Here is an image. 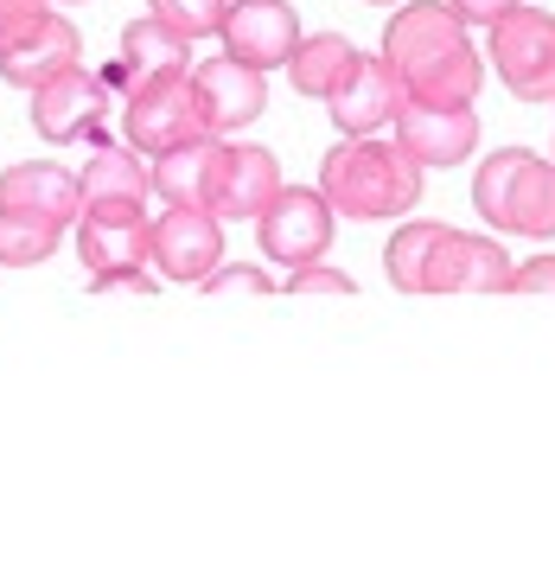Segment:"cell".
<instances>
[{
    "label": "cell",
    "instance_id": "cell-1",
    "mask_svg": "<svg viewBox=\"0 0 555 561\" xmlns=\"http://www.w3.org/2000/svg\"><path fill=\"white\" fill-rule=\"evenodd\" d=\"M383 70L396 77L403 103H473L486 83V58L448 0H409L383 26Z\"/></svg>",
    "mask_w": 555,
    "mask_h": 561
},
{
    "label": "cell",
    "instance_id": "cell-2",
    "mask_svg": "<svg viewBox=\"0 0 555 561\" xmlns=\"http://www.w3.org/2000/svg\"><path fill=\"white\" fill-rule=\"evenodd\" d=\"M319 198L332 210H346V217H358V224L409 217L421 205V167L403 147H383L371 135H346L319 160Z\"/></svg>",
    "mask_w": 555,
    "mask_h": 561
},
{
    "label": "cell",
    "instance_id": "cell-3",
    "mask_svg": "<svg viewBox=\"0 0 555 561\" xmlns=\"http://www.w3.org/2000/svg\"><path fill=\"white\" fill-rule=\"evenodd\" d=\"M473 210L511 237H555V160H536L530 147H505L479 160Z\"/></svg>",
    "mask_w": 555,
    "mask_h": 561
},
{
    "label": "cell",
    "instance_id": "cell-4",
    "mask_svg": "<svg viewBox=\"0 0 555 561\" xmlns=\"http://www.w3.org/2000/svg\"><path fill=\"white\" fill-rule=\"evenodd\" d=\"M77 255L90 262V294H154V275H147L154 224H147V210H83Z\"/></svg>",
    "mask_w": 555,
    "mask_h": 561
},
{
    "label": "cell",
    "instance_id": "cell-5",
    "mask_svg": "<svg viewBox=\"0 0 555 561\" xmlns=\"http://www.w3.org/2000/svg\"><path fill=\"white\" fill-rule=\"evenodd\" d=\"M491 65L518 103H555V13L518 0L505 20H491Z\"/></svg>",
    "mask_w": 555,
    "mask_h": 561
},
{
    "label": "cell",
    "instance_id": "cell-6",
    "mask_svg": "<svg viewBox=\"0 0 555 561\" xmlns=\"http://www.w3.org/2000/svg\"><path fill=\"white\" fill-rule=\"evenodd\" d=\"M122 128H128V147H135L140 160L167 153L179 140L211 135L205 115H199V96H192V70L154 77V83H140L135 96H122Z\"/></svg>",
    "mask_w": 555,
    "mask_h": 561
},
{
    "label": "cell",
    "instance_id": "cell-7",
    "mask_svg": "<svg viewBox=\"0 0 555 561\" xmlns=\"http://www.w3.org/2000/svg\"><path fill=\"white\" fill-rule=\"evenodd\" d=\"M109 103H115L109 77H97V70H83V65H70V70H58L52 83H38V90H33V128H38V140H52V147L103 140Z\"/></svg>",
    "mask_w": 555,
    "mask_h": 561
},
{
    "label": "cell",
    "instance_id": "cell-8",
    "mask_svg": "<svg viewBox=\"0 0 555 561\" xmlns=\"http://www.w3.org/2000/svg\"><path fill=\"white\" fill-rule=\"evenodd\" d=\"M77 51H83L77 26L58 20L52 7H38V13H26V20H7V26H0V77H7L13 90L52 83L58 70L77 65Z\"/></svg>",
    "mask_w": 555,
    "mask_h": 561
},
{
    "label": "cell",
    "instance_id": "cell-9",
    "mask_svg": "<svg viewBox=\"0 0 555 561\" xmlns=\"http://www.w3.org/2000/svg\"><path fill=\"white\" fill-rule=\"evenodd\" d=\"M256 237H262L269 262H287V268L319 262L332 249V205L319 192H307V185H281L269 198V210L256 217Z\"/></svg>",
    "mask_w": 555,
    "mask_h": 561
},
{
    "label": "cell",
    "instance_id": "cell-10",
    "mask_svg": "<svg viewBox=\"0 0 555 561\" xmlns=\"http://www.w3.org/2000/svg\"><path fill=\"white\" fill-rule=\"evenodd\" d=\"M396 147L416 167H460L479 147L473 103H396Z\"/></svg>",
    "mask_w": 555,
    "mask_h": 561
},
{
    "label": "cell",
    "instance_id": "cell-11",
    "mask_svg": "<svg viewBox=\"0 0 555 561\" xmlns=\"http://www.w3.org/2000/svg\"><path fill=\"white\" fill-rule=\"evenodd\" d=\"M192 96H199V115H205L211 135H237L269 108V70L224 51V58H205L192 70Z\"/></svg>",
    "mask_w": 555,
    "mask_h": 561
},
{
    "label": "cell",
    "instance_id": "cell-12",
    "mask_svg": "<svg viewBox=\"0 0 555 561\" xmlns=\"http://www.w3.org/2000/svg\"><path fill=\"white\" fill-rule=\"evenodd\" d=\"M511 287V249H498L491 237H466V230H441L421 294H505Z\"/></svg>",
    "mask_w": 555,
    "mask_h": 561
},
{
    "label": "cell",
    "instance_id": "cell-13",
    "mask_svg": "<svg viewBox=\"0 0 555 561\" xmlns=\"http://www.w3.org/2000/svg\"><path fill=\"white\" fill-rule=\"evenodd\" d=\"M217 38H224L230 58H243V65H256V70H275V65L294 58V45H301V20H294L287 0H230Z\"/></svg>",
    "mask_w": 555,
    "mask_h": 561
},
{
    "label": "cell",
    "instance_id": "cell-14",
    "mask_svg": "<svg viewBox=\"0 0 555 561\" xmlns=\"http://www.w3.org/2000/svg\"><path fill=\"white\" fill-rule=\"evenodd\" d=\"M154 268L167 280H199L224 262V230L211 210H185V205H167V217H154Z\"/></svg>",
    "mask_w": 555,
    "mask_h": 561
},
{
    "label": "cell",
    "instance_id": "cell-15",
    "mask_svg": "<svg viewBox=\"0 0 555 561\" xmlns=\"http://www.w3.org/2000/svg\"><path fill=\"white\" fill-rule=\"evenodd\" d=\"M179 70H192L185 38L147 13V20H135V26H122V51H115V65H109L103 77H109L115 96H135L140 83H154V77H179Z\"/></svg>",
    "mask_w": 555,
    "mask_h": 561
},
{
    "label": "cell",
    "instance_id": "cell-16",
    "mask_svg": "<svg viewBox=\"0 0 555 561\" xmlns=\"http://www.w3.org/2000/svg\"><path fill=\"white\" fill-rule=\"evenodd\" d=\"M0 210H26V217H45V224H70V217H83V185L58 160H26V167L0 173Z\"/></svg>",
    "mask_w": 555,
    "mask_h": 561
},
{
    "label": "cell",
    "instance_id": "cell-17",
    "mask_svg": "<svg viewBox=\"0 0 555 561\" xmlns=\"http://www.w3.org/2000/svg\"><path fill=\"white\" fill-rule=\"evenodd\" d=\"M83 185V210H147V192L154 179L140 167L135 147H115V140H90V167L77 173Z\"/></svg>",
    "mask_w": 555,
    "mask_h": 561
},
{
    "label": "cell",
    "instance_id": "cell-18",
    "mask_svg": "<svg viewBox=\"0 0 555 561\" xmlns=\"http://www.w3.org/2000/svg\"><path fill=\"white\" fill-rule=\"evenodd\" d=\"M396 77L383 70V58H364L358 51V65L346 70V83L326 96V108H332V122H339V135H377V128H389L396 122Z\"/></svg>",
    "mask_w": 555,
    "mask_h": 561
},
{
    "label": "cell",
    "instance_id": "cell-19",
    "mask_svg": "<svg viewBox=\"0 0 555 561\" xmlns=\"http://www.w3.org/2000/svg\"><path fill=\"white\" fill-rule=\"evenodd\" d=\"M217 160H224V147L217 135H199V140H179L167 153H154V192L167 198V205H185V210H211L217 198ZM217 217V210H211Z\"/></svg>",
    "mask_w": 555,
    "mask_h": 561
},
{
    "label": "cell",
    "instance_id": "cell-20",
    "mask_svg": "<svg viewBox=\"0 0 555 561\" xmlns=\"http://www.w3.org/2000/svg\"><path fill=\"white\" fill-rule=\"evenodd\" d=\"M275 192H281V160L269 147H224V160H217V198H211L217 217H262Z\"/></svg>",
    "mask_w": 555,
    "mask_h": 561
},
{
    "label": "cell",
    "instance_id": "cell-21",
    "mask_svg": "<svg viewBox=\"0 0 555 561\" xmlns=\"http://www.w3.org/2000/svg\"><path fill=\"white\" fill-rule=\"evenodd\" d=\"M358 65V45L346 33H313L294 45V58H287V77H294V90L313 96V103H326L339 83H346V70Z\"/></svg>",
    "mask_w": 555,
    "mask_h": 561
},
{
    "label": "cell",
    "instance_id": "cell-22",
    "mask_svg": "<svg viewBox=\"0 0 555 561\" xmlns=\"http://www.w3.org/2000/svg\"><path fill=\"white\" fill-rule=\"evenodd\" d=\"M448 224H428V217H409L389 249H383V268H389V287H403V294H421V275H428V255H434V237H441Z\"/></svg>",
    "mask_w": 555,
    "mask_h": 561
},
{
    "label": "cell",
    "instance_id": "cell-23",
    "mask_svg": "<svg viewBox=\"0 0 555 561\" xmlns=\"http://www.w3.org/2000/svg\"><path fill=\"white\" fill-rule=\"evenodd\" d=\"M58 237H65V224H45V217H26V210H0V268L52 262Z\"/></svg>",
    "mask_w": 555,
    "mask_h": 561
},
{
    "label": "cell",
    "instance_id": "cell-24",
    "mask_svg": "<svg viewBox=\"0 0 555 561\" xmlns=\"http://www.w3.org/2000/svg\"><path fill=\"white\" fill-rule=\"evenodd\" d=\"M147 7H154L160 26H173V33L192 45V38H211L224 26V7H230V0H147Z\"/></svg>",
    "mask_w": 555,
    "mask_h": 561
},
{
    "label": "cell",
    "instance_id": "cell-25",
    "mask_svg": "<svg viewBox=\"0 0 555 561\" xmlns=\"http://www.w3.org/2000/svg\"><path fill=\"white\" fill-rule=\"evenodd\" d=\"M287 294H294V300H307V294H332V300H346L351 275H339V268H319V262H301V268H287Z\"/></svg>",
    "mask_w": 555,
    "mask_h": 561
},
{
    "label": "cell",
    "instance_id": "cell-26",
    "mask_svg": "<svg viewBox=\"0 0 555 561\" xmlns=\"http://www.w3.org/2000/svg\"><path fill=\"white\" fill-rule=\"evenodd\" d=\"M199 287H205V294H256V300H262V294H269V275H262V268H224V262H217Z\"/></svg>",
    "mask_w": 555,
    "mask_h": 561
},
{
    "label": "cell",
    "instance_id": "cell-27",
    "mask_svg": "<svg viewBox=\"0 0 555 561\" xmlns=\"http://www.w3.org/2000/svg\"><path fill=\"white\" fill-rule=\"evenodd\" d=\"M511 294H555V255H530L523 268H511Z\"/></svg>",
    "mask_w": 555,
    "mask_h": 561
},
{
    "label": "cell",
    "instance_id": "cell-28",
    "mask_svg": "<svg viewBox=\"0 0 555 561\" xmlns=\"http://www.w3.org/2000/svg\"><path fill=\"white\" fill-rule=\"evenodd\" d=\"M448 7L460 13V20H466V26H491V20H505L518 0H448Z\"/></svg>",
    "mask_w": 555,
    "mask_h": 561
},
{
    "label": "cell",
    "instance_id": "cell-29",
    "mask_svg": "<svg viewBox=\"0 0 555 561\" xmlns=\"http://www.w3.org/2000/svg\"><path fill=\"white\" fill-rule=\"evenodd\" d=\"M38 7H52V0H0V26H7V20H26Z\"/></svg>",
    "mask_w": 555,
    "mask_h": 561
},
{
    "label": "cell",
    "instance_id": "cell-30",
    "mask_svg": "<svg viewBox=\"0 0 555 561\" xmlns=\"http://www.w3.org/2000/svg\"><path fill=\"white\" fill-rule=\"evenodd\" d=\"M371 7H396V0H371Z\"/></svg>",
    "mask_w": 555,
    "mask_h": 561
}]
</instances>
